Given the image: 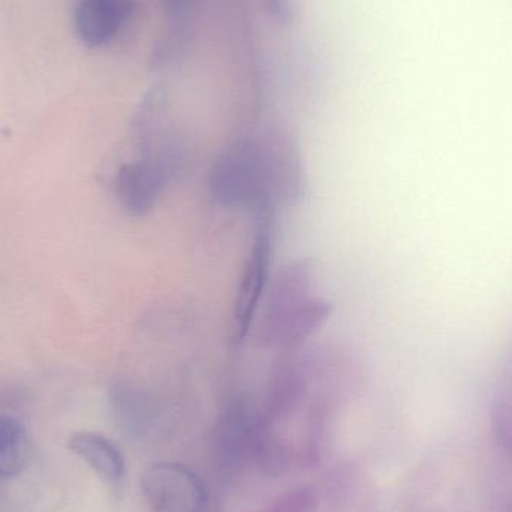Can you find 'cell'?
<instances>
[{
  "instance_id": "277c9868",
  "label": "cell",
  "mask_w": 512,
  "mask_h": 512,
  "mask_svg": "<svg viewBox=\"0 0 512 512\" xmlns=\"http://www.w3.org/2000/svg\"><path fill=\"white\" fill-rule=\"evenodd\" d=\"M141 489L153 512H206V487L186 466H150L141 478Z\"/></svg>"
},
{
  "instance_id": "6da1fadb",
  "label": "cell",
  "mask_w": 512,
  "mask_h": 512,
  "mask_svg": "<svg viewBox=\"0 0 512 512\" xmlns=\"http://www.w3.org/2000/svg\"><path fill=\"white\" fill-rule=\"evenodd\" d=\"M209 188L213 200L228 209L254 212L262 204L273 201L256 138L237 141L219 155L210 171Z\"/></svg>"
},
{
  "instance_id": "8992f818",
  "label": "cell",
  "mask_w": 512,
  "mask_h": 512,
  "mask_svg": "<svg viewBox=\"0 0 512 512\" xmlns=\"http://www.w3.org/2000/svg\"><path fill=\"white\" fill-rule=\"evenodd\" d=\"M170 176L149 159L122 165L116 177V197L120 207L134 218H143L158 203Z\"/></svg>"
},
{
  "instance_id": "52a82bcc",
  "label": "cell",
  "mask_w": 512,
  "mask_h": 512,
  "mask_svg": "<svg viewBox=\"0 0 512 512\" xmlns=\"http://www.w3.org/2000/svg\"><path fill=\"white\" fill-rule=\"evenodd\" d=\"M134 5L135 0H78L75 30L84 44L101 47L122 32Z\"/></svg>"
},
{
  "instance_id": "3957f363",
  "label": "cell",
  "mask_w": 512,
  "mask_h": 512,
  "mask_svg": "<svg viewBox=\"0 0 512 512\" xmlns=\"http://www.w3.org/2000/svg\"><path fill=\"white\" fill-rule=\"evenodd\" d=\"M268 192L274 203L297 206L307 194L303 158L294 138L285 131L271 129L256 137Z\"/></svg>"
},
{
  "instance_id": "8fae6325",
  "label": "cell",
  "mask_w": 512,
  "mask_h": 512,
  "mask_svg": "<svg viewBox=\"0 0 512 512\" xmlns=\"http://www.w3.org/2000/svg\"><path fill=\"white\" fill-rule=\"evenodd\" d=\"M111 405L117 421L126 429L137 427L146 412L143 396L128 382H117L111 387Z\"/></svg>"
},
{
  "instance_id": "7a4b0ae2",
  "label": "cell",
  "mask_w": 512,
  "mask_h": 512,
  "mask_svg": "<svg viewBox=\"0 0 512 512\" xmlns=\"http://www.w3.org/2000/svg\"><path fill=\"white\" fill-rule=\"evenodd\" d=\"M276 203L268 201L254 210L255 233L251 251L246 259L245 270L240 279L237 294L236 339L242 343L251 333L255 316L261 307L262 298L270 282V267L273 261L274 234H276Z\"/></svg>"
},
{
  "instance_id": "30bf717a",
  "label": "cell",
  "mask_w": 512,
  "mask_h": 512,
  "mask_svg": "<svg viewBox=\"0 0 512 512\" xmlns=\"http://www.w3.org/2000/svg\"><path fill=\"white\" fill-rule=\"evenodd\" d=\"M23 463V430L14 418L0 414V477L20 474Z\"/></svg>"
},
{
  "instance_id": "ba28073f",
  "label": "cell",
  "mask_w": 512,
  "mask_h": 512,
  "mask_svg": "<svg viewBox=\"0 0 512 512\" xmlns=\"http://www.w3.org/2000/svg\"><path fill=\"white\" fill-rule=\"evenodd\" d=\"M313 265L307 259H297L279 268L268 282L262 298L256 324L270 321L294 304L312 295Z\"/></svg>"
},
{
  "instance_id": "9c48e42d",
  "label": "cell",
  "mask_w": 512,
  "mask_h": 512,
  "mask_svg": "<svg viewBox=\"0 0 512 512\" xmlns=\"http://www.w3.org/2000/svg\"><path fill=\"white\" fill-rule=\"evenodd\" d=\"M69 448L108 483L122 480L125 459L122 451L110 439L98 433L78 432L69 439Z\"/></svg>"
},
{
  "instance_id": "5b68a950",
  "label": "cell",
  "mask_w": 512,
  "mask_h": 512,
  "mask_svg": "<svg viewBox=\"0 0 512 512\" xmlns=\"http://www.w3.org/2000/svg\"><path fill=\"white\" fill-rule=\"evenodd\" d=\"M331 304L324 298H304L271 321L256 324L255 336L265 348L294 351L330 318Z\"/></svg>"
}]
</instances>
